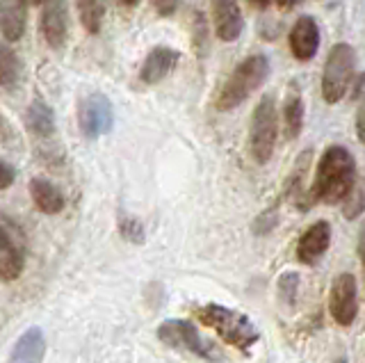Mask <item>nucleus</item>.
Here are the masks:
<instances>
[{"label":"nucleus","instance_id":"1","mask_svg":"<svg viewBox=\"0 0 365 363\" xmlns=\"http://www.w3.org/2000/svg\"><path fill=\"white\" fill-rule=\"evenodd\" d=\"M354 190H356V160H354L349 149L334 144L319 158L315 180L308 188L299 210L313 208L315 203L338 206V203H345L351 197Z\"/></svg>","mask_w":365,"mask_h":363},{"label":"nucleus","instance_id":"2","mask_svg":"<svg viewBox=\"0 0 365 363\" xmlns=\"http://www.w3.org/2000/svg\"><path fill=\"white\" fill-rule=\"evenodd\" d=\"M192 313L203 327L212 329L224 343L237 347L240 352H245V354H249V349L260 340V332L256 329V324L251 322L245 313L228 309V306L208 302V304L194 306Z\"/></svg>","mask_w":365,"mask_h":363},{"label":"nucleus","instance_id":"3","mask_svg":"<svg viewBox=\"0 0 365 363\" xmlns=\"http://www.w3.org/2000/svg\"><path fill=\"white\" fill-rule=\"evenodd\" d=\"M267 76H269V60L265 55L258 53V55L245 58L233 69V73L228 76V81L220 89V94H217V101H215L217 110L228 112V110H235L237 106H242L251 94L258 92V89L265 85Z\"/></svg>","mask_w":365,"mask_h":363},{"label":"nucleus","instance_id":"4","mask_svg":"<svg viewBox=\"0 0 365 363\" xmlns=\"http://www.w3.org/2000/svg\"><path fill=\"white\" fill-rule=\"evenodd\" d=\"M277 133H279V112L277 101L272 94H265L251 115L249 123V153L256 165H267L274 155L277 146Z\"/></svg>","mask_w":365,"mask_h":363},{"label":"nucleus","instance_id":"5","mask_svg":"<svg viewBox=\"0 0 365 363\" xmlns=\"http://www.w3.org/2000/svg\"><path fill=\"white\" fill-rule=\"evenodd\" d=\"M356 71V53L349 44L340 41L329 51L322 69V98L329 106H336L345 98Z\"/></svg>","mask_w":365,"mask_h":363},{"label":"nucleus","instance_id":"6","mask_svg":"<svg viewBox=\"0 0 365 363\" xmlns=\"http://www.w3.org/2000/svg\"><path fill=\"white\" fill-rule=\"evenodd\" d=\"M158 338L163 340L165 345L180 349V352H187V354H194L203 361H222V352L217 349L210 340H205L199 336L197 327L187 320H165L163 324L158 327Z\"/></svg>","mask_w":365,"mask_h":363},{"label":"nucleus","instance_id":"7","mask_svg":"<svg viewBox=\"0 0 365 363\" xmlns=\"http://www.w3.org/2000/svg\"><path fill=\"white\" fill-rule=\"evenodd\" d=\"M3 229V252H0V279L5 283L16 281L26 270V235L21 226L11 222L7 215L0 218Z\"/></svg>","mask_w":365,"mask_h":363},{"label":"nucleus","instance_id":"8","mask_svg":"<svg viewBox=\"0 0 365 363\" xmlns=\"http://www.w3.org/2000/svg\"><path fill=\"white\" fill-rule=\"evenodd\" d=\"M329 313L340 327H351L359 315V288L356 277L351 272H340L331 283L329 292Z\"/></svg>","mask_w":365,"mask_h":363},{"label":"nucleus","instance_id":"9","mask_svg":"<svg viewBox=\"0 0 365 363\" xmlns=\"http://www.w3.org/2000/svg\"><path fill=\"white\" fill-rule=\"evenodd\" d=\"M114 123L112 103L103 94H87L78 101V126L87 140L110 133Z\"/></svg>","mask_w":365,"mask_h":363},{"label":"nucleus","instance_id":"10","mask_svg":"<svg viewBox=\"0 0 365 363\" xmlns=\"http://www.w3.org/2000/svg\"><path fill=\"white\" fill-rule=\"evenodd\" d=\"M41 35L51 48H62L68 37V0H43Z\"/></svg>","mask_w":365,"mask_h":363},{"label":"nucleus","instance_id":"11","mask_svg":"<svg viewBox=\"0 0 365 363\" xmlns=\"http://www.w3.org/2000/svg\"><path fill=\"white\" fill-rule=\"evenodd\" d=\"M210 14L215 35L220 37V41L231 44L242 35L245 19L237 0H210Z\"/></svg>","mask_w":365,"mask_h":363},{"label":"nucleus","instance_id":"12","mask_svg":"<svg viewBox=\"0 0 365 363\" xmlns=\"http://www.w3.org/2000/svg\"><path fill=\"white\" fill-rule=\"evenodd\" d=\"M331 245V224L324 220H317L299 235L297 242V258L304 265H315L319 258L327 254Z\"/></svg>","mask_w":365,"mask_h":363},{"label":"nucleus","instance_id":"13","mask_svg":"<svg viewBox=\"0 0 365 363\" xmlns=\"http://www.w3.org/2000/svg\"><path fill=\"white\" fill-rule=\"evenodd\" d=\"M319 48V28L313 16H299L290 30V53L294 60L308 62L317 55Z\"/></svg>","mask_w":365,"mask_h":363},{"label":"nucleus","instance_id":"14","mask_svg":"<svg viewBox=\"0 0 365 363\" xmlns=\"http://www.w3.org/2000/svg\"><path fill=\"white\" fill-rule=\"evenodd\" d=\"M180 60L178 51L169 48V46H155L148 51L140 66V81L144 85H158L163 83L165 78L176 69V64Z\"/></svg>","mask_w":365,"mask_h":363},{"label":"nucleus","instance_id":"15","mask_svg":"<svg viewBox=\"0 0 365 363\" xmlns=\"http://www.w3.org/2000/svg\"><path fill=\"white\" fill-rule=\"evenodd\" d=\"M46 357V336L41 327L26 329L11 347L9 363H43Z\"/></svg>","mask_w":365,"mask_h":363},{"label":"nucleus","instance_id":"16","mask_svg":"<svg viewBox=\"0 0 365 363\" xmlns=\"http://www.w3.org/2000/svg\"><path fill=\"white\" fill-rule=\"evenodd\" d=\"M26 7L28 5L23 0H3V5H0V32H3V39L7 44H14L26 35Z\"/></svg>","mask_w":365,"mask_h":363},{"label":"nucleus","instance_id":"17","mask_svg":"<svg viewBox=\"0 0 365 363\" xmlns=\"http://www.w3.org/2000/svg\"><path fill=\"white\" fill-rule=\"evenodd\" d=\"M30 197H32L34 208L43 215H57V213H62L66 206V199L62 195V190L46 178H32L30 180Z\"/></svg>","mask_w":365,"mask_h":363},{"label":"nucleus","instance_id":"18","mask_svg":"<svg viewBox=\"0 0 365 363\" xmlns=\"http://www.w3.org/2000/svg\"><path fill=\"white\" fill-rule=\"evenodd\" d=\"M304 128V96L297 83L288 87V94L283 101V131L288 140H297Z\"/></svg>","mask_w":365,"mask_h":363},{"label":"nucleus","instance_id":"19","mask_svg":"<svg viewBox=\"0 0 365 363\" xmlns=\"http://www.w3.org/2000/svg\"><path fill=\"white\" fill-rule=\"evenodd\" d=\"M26 126L39 140H48L55 133V115L41 98H34L26 110Z\"/></svg>","mask_w":365,"mask_h":363},{"label":"nucleus","instance_id":"20","mask_svg":"<svg viewBox=\"0 0 365 363\" xmlns=\"http://www.w3.org/2000/svg\"><path fill=\"white\" fill-rule=\"evenodd\" d=\"M78 16L89 35H98L106 21V0H76Z\"/></svg>","mask_w":365,"mask_h":363},{"label":"nucleus","instance_id":"21","mask_svg":"<svg viewBox=\"0 0 365 363\" xmlns=\"http://www.w3.org/2000/svg\"><path fill=\"white\" fill-rule=\"evenodd\" d=\"M19 76H21V64L16 53L3 46L0 48V85L5 89H11L19 83Z\"/></svg>","mask_w":365,"mask_h":363},{"label":"nucleus","instance_id":"22","mask_svg":"<svg viewBox=\"0 0 365 363\" xmlns=\"http://www.w3.org/2000/svg\"><path fill=\"white\" fill-rule=\"evenodd\" d=\"M119 231L123 235V240H128L133 245H142L144 237H146L144 224L137 218H130V215H121L119 218Z\"/></svg>","mask_w":365,"mask_h":363},{"label":"nucleus","instance_id":"23","mask_svg":"<svg viewBox=\"0 0 365 363\" xmlns=\"http://www.w3.org/2000/svg\"><path fill=\"white\" fill-rule=\"evenodd\" d=\"M297 286H299V275L297 272H285L279 281V295L285 304H294L297 300Z\"/></svg>","mask_w":365,"mask_h":363},{"label":"nucleus","instance_id":"24","mask_svg":"<svg viewBox=\"0 0 365 363\" xmlns=\"http://www.w3.org/2000/svg\"><path fill=\"white\" fill-rule=\"evenodd\" d=\"M151 3H153V9L160 16H171L178 9L180 0H151Z\"/></svg>","mask_w":365,"mask_h":363},{"label":"nucleus","instance_id":"25","mask_svg":"<svg viewBox=\"0 0 365 363\" xmlns=\"http://www.w3.org/2000/svg\"><path fill=\"white\" fill-rule=\"evenodd\" d=\"M14 176H16L14 167H11L7 160L0 163V190H7L11 183H14Z\"/></svg>","mask_w":365,"mask_h":363},{"label":"nucleus","instance_id":"26","mask_svg":"<svg viewBox=\"0 0 365 363\" xmlns=\"http://www.w3.org/2000/svg\"><path fill=\"white\" fill-rule=\"evenodd\" d=\"M356 138L365 146V103L359 108V115H356Z\"/></svg>","mask_w":365,"mask_h":363},{"label":"nucleus","instance_id":"27","mask_svg":"<svg viewBox=\"0 0 365 363\" xmlns=\"http://www.w3.org/2000/svg\"><path fill=\"white\" fill-rule=\"evenodd\" d=\"M359 258H361V265H363V279H365V229L359 235Z\"/></svg>","mask_w":365,"mask_h":363},{"label":"nucleus","instance_id":"28","mask_svg":"<svg viewBox=\"0 0 365 363\" xmlns=\"http://www.w3.org/2000/svg\"><path fill=\"white\" fill-rule=\"evenodd\" d=\"M274 3H277L283 12H288V9H292V7H297L299 5V0H274Z\"/></svg>","mask_w":365,"mask_h":363},{"label":"nucleus","instance_id":"29","mask_svg":"<svg viewBox=\"0 0 365 363\" xmlns=\"http://www.w3.org/2000/svg\"><path fill=\"white\" fill-rule=\"evenodd\" d=\"M251 5H254L256 9H260V12H265V9L272 5V0H249Z\"/></svg>","mask_w":365,"mask_h":363},{"label":"nucleus","instance_id":"30","mask_svg":"<svg viewBox=\"0 0 365 363\" xmlns=\"http://www.w3.org/2000/svg\"><path fill=\"white\" fill-rule=\"evenodd\" d=\"M117 3L123 7V9H135L137 5H140L142 3V0H117Z\"/></svg>","mask_w":365,"mask_h":363},{"label":"nucleus","instance_id":"31","mask_svg":"<svg viewBox=\"0 0 365 363\" xmlns=\"http://www.w3.org/2000/svg\"><path fill=\"white\" fill-rule=\"evenodd\" d=\"M26 5H43V0H23Z\"/></svg>","mask_w":365,"mask_h":363},{"label":"nucleus","instance_id":"32","mask_svg":"<svg viewBox=\"0 0 365 363\" xmlns=\"http://www.w3.org/2000/svg\"><path fill=\"white\" fill-rule=\"evenodd\" d=\"M336 363H349V361H347V359H338Z\"/></svg>","mask_w":365,"mask_h":363}]
</instances>
